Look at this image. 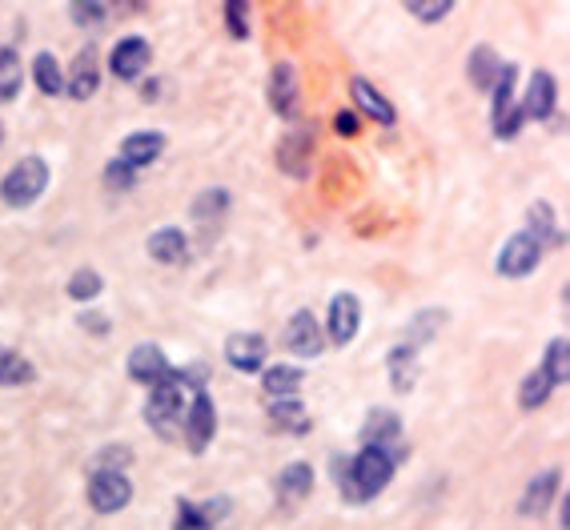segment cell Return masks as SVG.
Wrapping results in <instances>:
<instances>
[{"label":"cell","mask_w":570,"mask_h":530,"mask_svg":"<svg viewBox=\"0 0 570 530\" xmlns=\"http://www.w3.org/2000/svg\"><path fill=\"white\" fill-rule=\"evenodd\" d=\"M33 382V366L17 350H0V386H21Z\"/></svg>","instance_id":"obj_27"},{"label":"cell","mask_w":570,"mask_h":530,"mask_svg":"<svg viewBox=\"0 0 570 530\" xmlns=\"http://www.w3.org/2000/svg\"><path fill=\"white\" fill-rule=\"evenodd\" d=\"M350 93H354L358 109H362L370 121H378V125H390V121H394V105H390V101H386L370 81H362V77H358V81L350 85Z\"/></svg>","instance_id":"obj_18"},{"label":"cell","mask_w":570,"mask_h":530,"mask_svg":"<svg viewBox=\"0 0 570 530\" xmlns=\"http://www.w3.org/2000/svg\"><path fill=\"white\" fill-rule=\"evenodd\" d=\"M554 486H558V474H542V478H534L530 486H526V494H522V514L526 518H538L542 510H546V502L554 498Z\"/></svg>","instance_id":"obj_22"},{"label":"cell","mask_w":570,"mask_h":530,"mask_svg":"<svg viewBox=\"0 0 570 530\" xmlns=\"http://www.w3.org/2000/svg\"><path fill=\"white\" fill-rule=\"evenodd\" d=\"M338 129H342L346 137H354V133H358V117H354V113H338Z\"/></svg>","instance_id":"obj_38"},{"label":"cell","mask_w":570,"mask_h":530,"mask_svg":"<svg viewBox=\"0 0 570 530\" xmlns=\"http://www.w3.org/2000/svg\"><path fill=\"white\" fill-rule=\"evenodd\" d=\"M81 326H89L93 334H105V318H97V314H89V318H81Z\"/></svg>","instance_id":"obj_39"},{"label":"cell","mask_w":570,"mask_h":530,"mask_svg":"<svg viewBox=\"0 0 570 530\" xmlns=\"http://www.w3.org/2000/svg\"><path fill=\"white\" fill-rule=\"evenodd\" d=\"M149 65V45L141 37H125L117 49H113V73L121 81H133L141 69Z\"/></svg>","instance_id":"obj_14"},{"label":"cell","mask_w":570,"mask_h":530,"mask_svg":"<svg viewBox=\"0 0 570 530\" xmlns=\"http://www.w3.org/2000/svg\"><path fill=\"white\" fill-rule=\"evenodd\" d=\"M314 486V470L306 462H294V466H285L281 478H277V494L281 502H294V498H306Z\"/></svg>","instance_id":"obj_20"},{"label":"cell","mask_w":570,"mask_h":530,"mask_svg":"<svg viewBox=\"0 0 570 530\" xmlns=\"http://www.w3.org/2000/svg\"><path fill=\"white\" fill-rule=\"evenodd\" d=\"M294 101H298V77H294V65H277L273 77H269V105L290 117L294 113Z\"/></svg>","instance_id":"obj_15"},{"label":"cell","mask_w":570,"mask_h":530,"mask_svg":"<svg viewBox=\"0 0 570 530\" xmlns=\"http://www.w3.org/2000/svg\"><path fill=\"white\" fill-rule=\"evenodd\" d=\"M185 434H189V450L193 454H201L209 442H213V434H217V410H213V402H209V394H193V406H189V422H185Z\"/></svg>","instance_id":"obj_8"},{"label":"cell","mask_w":570,"mask_h":530,"mask_svg":"<svg viewBox=\"0 0 570 530\" xmlns=\"http://www.w3.org/2000/svg\"><path fill=\"white\" fill-rule=\"evenodd\" d=\"M225 25H229L233 37H249V13H245L241 0H229L225 5Z\"/></svg>","instance_id":"obj_34"},{"label":"cell","mask_w":570,"mask_h":530,"mask_svg":"<svg viewBox=\"0 0 570 530\" xmlns=\"http://www.w3.org/2000/svg\"><path fill=\"white\" fill-rule=\"evenodd\" d=\"M390 378H394V390L414 386V346H394L390 350Z\"/></svg>","instance_id":"obj_28"},{"label":"cell","mask_w":570,"mask_h":530,"mask_svg":"<svg viewBox=\"0 0 570 530\" xmlns=\"http://www.w3.org/2000/svg\"><path fill=\"white\" fill-rule=\"evenodd\" d=\"M498 57H494V49H474V57H470V81L478 85V89H486V85H494V77H498Z\"/></svg>","instance_id":"obj_29"},{"label":"cell","mask_w":570,"mask_h":530,"mask_svg":"<svg viewBox=\"0 0 570 530\" xmlns=\"http://www.w3.org/2000/svg\"><path fill=\"white\" fill-rule=\"evenodd\" d=\"M185 233L181 229H157L153 237H149V253L157 257V261H165V265H177V261H185Z\"/></svg>","instance_id":"obj_21"},{"label":"cell","mask_w":570,"mask_h":530,"mask_svg":"<svg viewBox=\"0 0 570 530\" xmlns=\"http://www.w3.org/2000/svg\"><path fill=\"white\" fill-rule=\"evenodd\" d=\"M105 185H109V189H129V185H133V169H129L125 161H109Z\"/></svg>","instance_id":"obj_36"},{"label":"cell","mask_w":570,"mask_h":530,"mask_svg":"<svg viewBox=\"0 0 570 530\" xmlns=\"http://www.w3.org/2000/svg\"><path fill=\"white\" fill-rule=\"evenodd\" d=\"M566 354H570V342H566V338H554V342H550V350H546V362H542V370L550 374V382H554V386H566V378H570Z\"/></svg>","instance_id":"obj_30"},{"label":"cell","mask_w":570,"mask_h":530,"mask_svg":"<svg viewBox=\"0 0 570 530\" xmlns=\"http://www.w3.org/2000/svg\"><path fill=\"white\" fill-rule=\"evenodd\" d=\"M522 117L530 121H546L554 113V77L550 73H534L530 77V89H526V101L518 105Z\"/></svg>","instance_id":"obj_12"},{"label":"cell","mask_w":570,"mask_h":530,"mask_svg":"<svg viewBox=\"0 0 570 530\" xmlns=\"http://www.w3.org/2000/svg\"><path fill=\"white\" fill-rule=\"evenodd\" d=\"M101 17H105L101 0H89V5H73V21H77V25H97Z\"/></svg>","instance_id":"obj_37"},{"label":"cell","mask_w":570,"mask_h":530,"mask_svg":"<svg viewBox=\"0 0 570 530\" xmlns=\"http://www.w3.org/2000/svg\"><path fill=\"white\" fill-rule=\"evenodd\" d=\"M69 93H73V101H89V97L97 93V49H93V45H85V49L77 53Z\"/></svg>","instance_id":"obj_16"},{"label":"cell","mask_w":570,"mask_h":530,"mask_svg":"<svg viewBox=\"0 0 570 530\" xmlns=\"http://www.w3.org/2000/svg\"><path fill=\"white\" fill-rule=\"evenodd\" d=\"M0 141H5V129H0Z\"/></svg>","instance_id":"obj_40"},{"label":"cell","mask_w":570,"mask_h":530,"mask_svg":"<svg viewBox=\"0 0 570 530\" xmlns=\"http://www.w3.org/2000/svg\"><path fill=\"white\" fill-rule=\"evenodd\" d=\"M366 446H382V450H394V442L402 438V422H398V414H390V410H370V418H366Z\"/></svg>","instance_id":"obj_17"},{"label":"cell","mask_w":570,"mask_h":530,"mask_svg":"<svg viewBox=\"0 0 570 530\" xmlns=\"http://www.w3.org/2000/svg\"><path fill=\"white\" fill-rule=\"evenodd\" d=\"M306 153H310V129H306V133H294V137H290V145L281 149V161H285V169H290V173H302V165H306Z\"/></svg>","instance_id":"obj_33"},{"label":"cell","mask_w":570,"mask_h":530,"mask_svg":"<svg viewBox=\"0 0 570 530\" xmlns=\"http://www.w3.org/2000/svg\"><path fill=\"white\" fill-rule=\"evenodd\" d=\"M101 294V278L93 274V270H77L73 278H69V298L73 302H93Z\"/></svg>","instance_id":"obj_32"},{"label":"cell","mask_w":570,"mask_h":530,"mask_svg":"<svg viewBox=\"0 0 570 530\" xmlns=\"http://www.w3.org/2000/svg\"><path fill=\"white\" fill-rule=\"evenodd\" d=\"M33 81H37V89H41L45 97H53V93L65 89V77H61V65H57L53 53H41V57L33 61Z\"/></svg>","instance_id":"obj_24"},{"label":"cell","mask_w":570,"mask_h":530,"mask_svg":"<svg viewBox=\"0 0 570 530\" xmlns=\"http://www.w3.org/2000/svg\"><path fill=\"white\" fill-rule=\"evenodd\" d=\"M149 422H153V430L161 434V438H173V430H177V422H181V410H185V378L181 374H165V378H157L153 382V390H149Z\"/></svg>","instance_id":"obj_2"},{"label":"cell","mask_w":570,"mask_h":530,"mask_svg":"<svg viewBox=\"0 0 570 530\" xmlns=\"http://www.w3.org/2000/svg\"><path fill=\"white\" fill-rule=\"evenodd\" d=\"M49 185V165L41 157H25L17 161V169L0 181V197H5V205H33Z\"/></svg>","instance_id":"obj_3"},{"label":"cell","mask_w":570,"mask_h":530,"mask_svg":"<svg viewBox=\"0 0 570 530\" xmlns=\"http://www.w3.org/2000/svg\"><path fill=\"white\" fill-rule=\"evenodd\" d=\"M129 374H133L137 382H145V386H153L157 378H165V374H169V362H165L161 346H153V342L137 346V350L129 354Z\"/></svg>","instance_id":"obj_13"},{"label":"cell","mask_w":570,"mask_h":530,"mask_svg":"<svg viewBox=\"0 0 570 530\" xmlns=\"http://www.w3.org/2000/svg\"><path fill=\"white\" fill-rule=\"evenodd\" d=\"M217 514H225V502H213V506H193L189 498L177 502V522L173 530H209L217 522Z\"/></svg>","instance_id":"obj_19"},{"label":"cell","mask_w":570,"mask_h":530,"mask_svg":"<svg viewBox=\"0 0 570 530\" xmlns=\"http://www.w3.org/2000/svg\"><path fill=\"white\" fill-rule=\"evenodd\" d=\"M550 390H554V382H550V374L546 370H534L526 382H522V406H542L546 398H550Z\"/></svg>","instance_id":"obj_31"},{"label":"cell","mask_w":570,"mask_h":530,"mask_svg":"<svg viewBox=\"0 0 570 530\" xmlns=\"http://www.w3.org/2000/svg\"><path fill=\"white\" fill-rule=\"evenodd\" d=\"M21 93V57L13 49H0V101H13Z\"/></svg>","instance_id":"obj_25"},{"label":"cell","mask_w":570,"mask_h":530,"mask_svg":"<svg viewBox=\"0 0 570 530\" xmlns=\"http://www.w3.org/2000/svg\"><path fill=\"white\" fill-rule=\"evenodd\" d=\"M410 13L418 17V21H442L446 13H450V0H410Z\"/></svg>","instance_id":"obj_35"},{"label":"cell","mask_w":570,"mask_h":530,"mask_svg":"<svg viewBox=\"0 0 570 530\" xmlns=\"http://www.w3.org/2000/svg\"><path fill=\"white\" fill-rule=\"evenodd\" d=\"M225 358H229L233 370L253 374V370L265 366V338H257V334H233L225 342Z\"/></svg>","instance_id":"obj_10"},{"label":"cell","mask_w":570,"mask_h":530,"mask_svg":"<svg viewBox=\"0 0 570 530\" xmlns=\"http://www.w3.org/2000/svg\"><path fill=\"white\" fill-rule=\"evenodd\" d=\"M269 414H273V422H277L281 430H290V434H302V430H310V414H306V410H302L294 398H277Z\"/></svg>","instance_id":"obj_23"},{"label":"cell","mask_w":570,"mask_h":530,"mask_svg":"<svg viewBox=\"0 0 570 530\" xmlns=\"http://www.w3.org/2000/svg\"><path fill=\"white\" fill-rule=\"evenodd\" d=\"M358 326H362V306H358V298H354V294H338V298L330 302V342H334V346H350L354 334H358Z\"/></svg>","instance_id":"obj_9"},{"label":"cell","mask_w":570,"mask_h":530,"mask_svg":"<svg viewBox=\"0 0 570 530\" xmlns=\"http://www.w3.org/2000/svg\"><path fill=\"white\" fill-rule=\"evenodd\" d=\"M514 77H518L514 65H502L498 77H494V133L506 137V141H510V137L522 129V121H526L522 109L514 105V97H510V93H514Z\"/></svg>","instance_id":"obj_4"},{"label":"cell","mask_w":570,"mask_h":530,"mask_svg":"<svg viewBox=\"0 0 570 530\" xmlns=\"http://www.w3.org/2000/svg\"><path fill=\"white\" fill-rule=\"evenodd\" d=\"M161 149H165V137L161 133H133V137H125V145H121V157L117 161H125L133 173L141 169V165H153L157 157H161Z\"/></svg>","instance_id":"obj_11"},{"label":"cell","mask_w":570,"mask_h":530,"mask_svg":"<svg viewBox=\"0 0 570 530\" xmlns=\"http://www.w3.org/2000/svg\"><path fill=\"white\" fill-rule=\"evenodd\" d=\"M394 462H398L394 450L366 446L354 462H334V474L342 478V490H346L350 502H366V498H374L394 478Z\"/></svg>","instance_id":"obj_1"},{"label":"cell","mask_w":570,"mask_h":530,"mask_svg":"<svg viewBox=\"0 0 570 530\" xmlns=\"http://www.w3.org/2000/svg\"><path fill=\"white\" fill-rule=\"evenodd\" d=\"M285 346H290V354H298V358H318V354H322L326 338H322V330H318V322H314L310 310H298V314L290 318V330H285Z\"/></svg>","instance_id":"obj_7"},{"label":"cell","mask_w":570,"mask_h":530,"mask_svg":"<svg viewBox=\"0 0 570 530\" xmlns=\"http://www.w3.org/2000/svg\"><path fill=\"white\" fill-rule=\"evenodd\" d=\"M538 257H542V241H534L530 233H514L502 245L494 265H498V274H506V278H522V274H530L538 265Z\"/></svg>","instance_id":"obj_6"},{"label":"cell","mask_w":570,"mask_h":530,"mask_svg":"<svg viewBox=\"0 0 570 530\" xmlns=\"http://www.w3.org/2000/svg\"><path fill=\"white\" fill-rule=\"evenodd\" d=\"M298 386H302V370H298V366H273V370L265 374V390L277 394V398H294Z\"/></svg>","instance_id":"obj_26"},{"label":"cell","mask_w":570,"mask_h":530,"mask_svg":"<svg viewBox=\"0 0 570 530\" xmlns=\"http://www.w3.org/2000/svg\"><path fill=\"white\" fill-rule=\"evenodd\" d=\"M133 498V486L121 470H93L89 478V502L101 510V514H113V510H125Z\"/></svg>","instance_id":"obj_5"}]
</instances>
